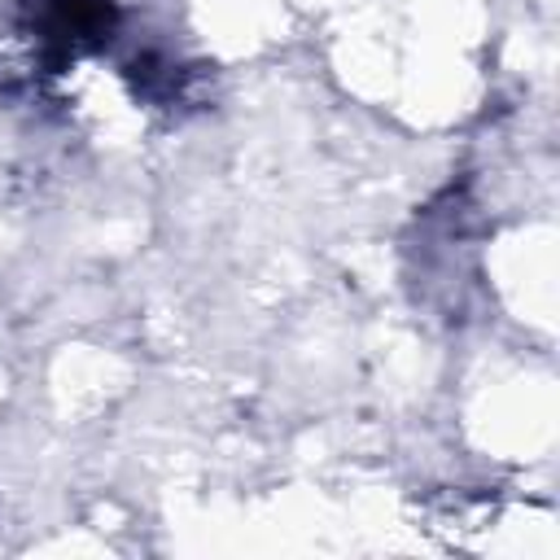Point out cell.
<instances>
[{"label": "cell", "mask_w": 560, "mask_h": 560, "mask_svg": "<svg viewBox=\"0 0 560 560\" xmlns=\"http://www.w3.org/2000/svg\"><path fill=\"white\" fill-rule=\"evenodd\" d=\"M18 35L44 74H61L88 52H101L118 31L114 0H18Z\"/></svg>", "instance_id": "obj_1"}]
</instances>
